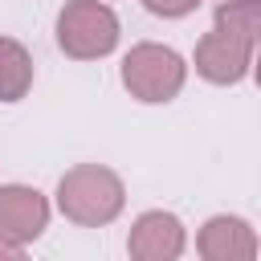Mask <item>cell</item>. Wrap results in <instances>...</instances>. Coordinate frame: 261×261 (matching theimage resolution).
Here are the masks:
<instances>
[{
	"instance_id": "cell-3",
	"label": "cell",
	"mask_w": 261,
	"mask_h": 261,
	"mask_svg": "<svg viewBox=\"0 0 261 261\" xmlns=\"http://www.w3.org/2000/svg\"><path fill=\"white\" fill-rule=\"evenodd\" d=\"M188 65L175 49L167 45H135L122 61V86L139 98V102H171L184 90Z\"/></svg>"
},
{
	"instance_id": "cell-12",
	"label": "cell",
	"mask_w": 261,
	"mask_h": 261,
	"mask_svg": "<svg viewBox=\"0 0 261 261\" xmlns=\"http://www.w3.org/2000/svg\"><path fill=\"white\" fill-rule=\"evenodd\" d=\"M253 69H257V86H261V49H257V61H253Z\"/></svg>"
},
{
	"instance_id": "cell-4",
	"label": "cell",
	"mask_w": 261,
	"mask_h": 261,
	"mask_svg": "<svg viewBox=\"0 0 261 261\" xmlns=\"http://www.w3.org/2000/svg\"><path fill=\"white\" fill-rule=\"evenodd\" d=\"M253 49L257 45H249L245 37H237V33H228V29L216 24L196 45V73L208 77V82H216V86H232V82H241L249 73Z\"/></svg>"
},
{
	"instance_id": "cell-11",
	"label": "cell",
	"mask_w": 261,
	"mask_h": 261,
	"mask_svg": "<svg viewBox=\"0 0 261 261\" xmlns=\"http://www.w3.org/2000/svg\"><path fill=\"white\" fill-rule=\"evenodd\" d=\"M20 253H24V245H16V241L0 237V257H20Z\"/></svg>"
},
{
	"instance_id": "cell-6",
	"label": "cell",
	"mask_w": 261,
	"mask_h": 261,
	"mask_svg": "<svg viewBox=\"0 0 261 261\" xmlns=\"http://www.w3.org/2000/svg\"><path fill=\"white\" fill-rule=\"evenodd\" d=\"M130 257L139 261H171L184 253V224L171 212H143L126 241Z\"/></svg>"
},
{
	"instance_id": "cell-2",
	"label": "cell",
	"mask_w": 261,
	"mask_h": 261,
	"mask_svg": "<svg viewBox=\"0 0 261 261\" xmlns=\"http://www.w3.org/2000/svg\"><path fill=\"white\" fill-rule=\"evenodd\" d=\"M57 45L77 61L106 57L118 45V16L102 0H65L57 16Z\"/></svg>"
},
{
	"instance_id": "cell-10",
	"label": "cell",
	"mask_w": 261,
	"mask_h": 261,
	"mask_svg": "<svg viewBox=\"0 0 261 261\" xmlns=\"http://www.w3.org/2000/svg\"><path fill=\"white\" fill-rule=\"evenodd\" d=\"M143 4H147L155 16H188L200 0H143Z\"/></svg>"
},
{
	"instance_id": "cell-8",
	"label": "cell",
	"mask_w": 261,
	"mask_h": 261,
	"mask_svg": "<svg viewBox=\"0 0 261 261\" xmlns=\"http://www.w3.org/2000/svg\"><path fill=\"white\" fill-rule=\"evenodd\" d=\"M33 86V57L20 41L0 37V102H20Z\"/></svg>"
},
{
	"instance_id": "cell-9",
	"label": "cell",
	"mask_w": 261,
	"mask_h": 261,
	"mask_svg": "<svg viewBox=\"0 0 261 261\" xmlns=\"http://www.w3.org/2000/svg\"><path fill=\"white\" fill-rule=\"evenodd\" d=\"M216 24L245 37L249 45H261V0H224L216 8Z\"/></svg>"
},
{
	"instance_id": "cell-7",
	"label": "cell",
	"mask_w": 261,
	"mask_h": 261,
	"mask_svg": "<svg viewBox=\"0 0 261 261\" xmlns=\"http://www.w3.org/2000/svg\"><path fill=\"white\" fill-rule=\"evenodd\" d=\"M196 249L208 261H249V257H257V237L241 216H212L200 228Z\"/></svg>"
},
{
	"instance_id": "cell-1",
	"label": "cell",
	"mask_w": 261,
	"mask_h": 261,
	"mask_svg": "<svg viewBox=\"0 0 261 261\" xmlns=\"http://www.w3.org/2000/svg\"><path fill=\"white\" fill-rule=\"evenodd\" d=\"M122 200H126L122 179L110 167H98V163H82V167L65 171L61 184H57V208L73 224H86V228L110 224L122 212Z\"/></svg>"
},
{
	"instance_id": "cell-5",
	"label": "cell",
	"mask_w": 261,
	"mask_h": 261,
	"mask_svg": "<svg viewBox=\"0 0 261 261\" xmlns=\"http://www.w3.org/2000/svg\"><path fill=\"white\" fill-rule=\"evenodd\" d=\"M45 224H49V204L37 188H24V184L0 188V237L29 245L45 232Z\"/></svg>"
}]
</instances>
